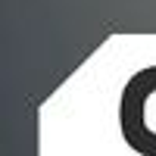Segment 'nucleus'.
I'll return each instance as SVG.
<instances>
[{"label": "nucleus", "mask_w": 156, "mask_h": 156, "mask_svg": "<svg viewBox=\"0 0 156 156\" xmlns=\"http://www.w3.org/2000/svg\"><path fill=\"white\" fill-rule=\"evenodd\" d=\"M153 94H156V66L137 72L128 81L125 94H122V134H125L128 144L144 156H156V134L144 122L147 97H153Z\"/></svg>", "instance_id": "1"}]
</instances>
